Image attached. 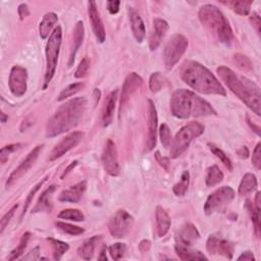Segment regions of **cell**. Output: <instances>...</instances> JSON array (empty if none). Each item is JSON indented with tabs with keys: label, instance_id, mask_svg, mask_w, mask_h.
<instances>
[{
	"label": "cell",
	"instance_id": "cell-27",
	"mask_svg": "<svg viewBox=\"0 0 261 261\" xmlns=\"http://www.w3.org/2000/svg\"><path fill=\"white\" fill-rule=\"evenodd\" d=\"M83 40H84V24H83V22L80 21L77 23L75 30H74V45H73L72 52H71L69 67H72L73 65L77 52L83 43Z\"/></svg>",
	"mask_w": 261,
	"mask_h": 261
},
{
	"label": "cell",
	"instance_id": "cell-22",
	"mask_svg": "<svg viewBox=\"0 0 261 261\" xmlns=\"http://www.w3.org/2000/svg\"><path fill=\"white\" fill-rule=\"evenodd\" d=\"M128 19L135 39L137 40V42L142 43L146 36V30L141 16L135 9L128 8Z\"/></svg>",
	"mask_w": 261,
	"mask_h": 261
},
{
	"label": "cell",
	"instance_id": "cell-51",
	"mask_svg": "<svg viewBox=\"0 0 261 261\" xmlns=\"http://www.w3.org/2000/svg\"><path fill=\"white\" fill-rule=\"evenodd\" d=\"M22 259L23 260H31V261L40 259V247L39 246L35 247L30 253H28L26 256H24Z\"/></svg>",
	"mask_w": 261,
	"mask_h": 261
},
{
	"label": "cell",
	"instance_id": "cell-7",
	"mask_svg": "<svg viewBox=\"0 0 261 261\" xmlns=\"http://www.w3.org/2000/svg\"><path fill=\"white\" fill-rule=\"evenodd\" d=\"M62 41V30L60 26H57L52 34L49 36L47 45H46V71H45V78H44V86L43 89H46L51 80L53 79L57 67V61L60 51Z\"/></svg>",
	"mask_w": 261,
	"mask_h": 261
},
{
	"label": "cell",
	"instance_id": "cell-21",
	"mask_svg": "<svg viewBox=\"0 0 261 261\" xmlns=\"http://www.w3.org/2000/svg\"><path fill=\"white\" fill-rule=\"evenodd\" d=\"M87 189V182L83 181L73 187H70L67 190H63L59 196L58 200L60 202H70V203H78Z\"/></svg>",
	"mask_w": 261,
	"mask_h": 261
},
{
	"label": "cell",
	"instance_id": "cell-58",
	"mask_svg": "<svg viewBox=\"0 0 261 261\" xmlns=\"http://www.w3.org/2000/svg\"><path fill=\"white\" fill-rule=\"evenodd\" d=\"M238 155L241 157V158H248L249 156V150L246 146H243L241 147L239 150H238Z\"/></svg>",
	"mask_w": 261,
	"mask_h": 261
},
{
	"label": "cell",
	"instance_id": "cell-30",
	"mask_svg": "<svg viewBox=\"0 0 261 261\" xmlns=\"http://www.w3.org/2000/svg\"><path fill=\"white\" fill-rule=\"evenodd\" d=\"M257 189V179L253 174H246L239 186V195L248 196Z\"/></svg>",
	"mask_w": 261,
	"mask_h": 261
},
{
	"label": "cell",
	"instance_id": "cell-33",
	"mask_svg": "<svg viewBox=\"0 0 261 261\" xmlns=\"http://www.w3.org/2000/svg\"><path fill=\"white\" fill-rule=\"evenodd\" d=\"M30 236L31 234L30 233H25L23 236H22V239L20 241V244L18 245L17 248H15L11 254L9 255V260H16V259H19L21 258V256L25 253V250L27 248V245H28V242L30 240Z\"/></svg>",
	"mask_w": 261,
	"mask_h": 261
},
{
	"label": "cell",
	"instance_id": "cell-31",
	"mask_svg": "<svg viewBox=\"0 0 261 261\" xmlns=\"http://www.w3.org/2000/svg\"><path fill=\"white\" fill-rule=\"evenodd\" d=\"M100 236H94L87 240L79 249H78V254L79 256L84 259V260H90L93 257L95 247L97 242L99 241Z\"/></svg>",
	"mask_w": 261,
	"mask_h": 261
},
{
	"label": "cell",
	"instance_id": "cell-11",
	"mask_svg": "<svg viewBox=\"0 0 261 261\" xmlns=\"http://www.w3.org/2000/svg\"><path fill=\"white\" fill-rule=\"evenodd\" d=\"M102 165L105 170V172L112 176V177H117L120 174V167L118 163V156H117V149L115 144L108 139L105 147L102 152Z\"/></svg>",
	"mask_w": 261,
	"mask_h": 261
},
{
	"label": "cell",
	"instance_id": "cell-43",
	"mask_svg": "<svg viewBox=\"0 0 261 261\" xmlns=\"http://www.w3.org/2000/svg\"><path fill=\"white\" fill-rule=\"evenodd\" d=\"M165 84V78L160 73H154L151 75L150 80H149V88L152 92L156 93L161 90Z\"/></svg>",
	"mask_w": 261,
	"mask_h": 261
},
{
	"label": "cell",
	"instance_id": "cell-56",
	"mask_svg": "<svg viewBox=\"0 0 261 261\" xmlns=\"http://www.w3.org/2000/svg\"><path fill=\"white\" fill-rule=\"evenodd\" d=\"M239 260H250V261H254L255 260V257L253 255V253L251 251H246L244 253H242L241 256L238 257Z\"/></svg>",
	"mask_w": 261,
	"mask_h": 261
},
{
	"label": "cell",
	"instance_id": "cell-24",
	"mask_svg": "<svg viewBox=\"0 0 261 261\" xmlns=\"http://www.w3.org/2000/svg\"><path fill=\"white\" fill-rule=\"evenodd\" d=\"M156 215V222H157V234L158 237H165L171 228L172 220L169 215V213L166 211V209H163L161 206L156 207L155 211Z\"/></svg>",
	"mask_w": 261,
	"mask_h": 261
},
{
	"label": "cell",
	"instance_id": "cell-6",
	"mask_svg": "<svg viewBox=\"0 0 261 261\" xmlns=\"http://www.w3.org/2000/svg\"><path fill=\"white\" fill-rule=\"evenodd\" d=\"M204 129L205 126L198 121H191L184 125L174 139L171 149L172 158L180 157L189 148L195 138L200 137L204 133Z\"/></svg>",
	"mask_w": 261,
	"mask_h": 261
},
{
	"label": "cell",
	"instance_id": "cell-28",
	"mask_svg": "<svg viewBox=\"0 0 261 261\" xmlns=\"http://www.w3.org/2000/svg\"><path fill=\"white\" fill-rule=\"evenodd\" d=\"M247 207L251 213V218L254 224L255 234L257 237L260 236V193L258 192L255 196L254 204L247 201Z\"/></svg>",
	"mask_w": 261,
	"mask_h": 261
},
{
	"label": "cell",
	"instance_id": "cell-35",
	"mask_svg": "<svg viewBox=\"0 0 261 261\" xmlns=\"http://www.w3.org/2000/svg\"><path fill=\"white\" fill-rule=\"evenodd\" d=\"M190 184V174L188 171H185L182 175V178L178 184H176L173 188L174 193L178 196V197H182L188 191Z\"/></svg>",
	"mask_w": 261,
	"mask_h": 261
},
{
	"label": "cell",
	"instance_id": "cell-52",
	"mask_svg": "<svg viewBox=\"0 0 261 261\" xmlns=\"http://www.w3.org/2000/svg\"><path fill=\"white\" fill-rule=\"evenodd\" d=\"M250 22L252 24V26L255 28L257 34L260 35V26H261V22H260V17L256 14V13H253L250 17Z\"/></svg>",
	"mask_w": 261,
	"mask_h": 261
},
{
	"label": "cell",
	"instance_id": "cell-42",
	"mask_svg": "<svg viewBox=\"0 0 261 261\" xmlns=\"http://www.w3.org/2000/svg\"><path fill=\"white\" fill-rule=\"evenodd\" d=\"M159 136H160V140H161L163 147H166V148L170 147V145L172 143V133H171V129H170V127L167 123H162L160 125Z\"/></svg>",
	"mask_w": 261,
	"mask_h": 261
},
{
	"label": "cell",
	"instance_id": "cell-55",
	"mask_svg": "<svg viewBox=\"0 0 261 261\" xmlns=\"http://www.w3.org/2000/svg\"><path fill=\"white\" fill-rule=\"evenodd\" d=\"M151 247V242L148 241V240H143L140 244H139V249L142 253H145L147 252Z\"/></svg>",
	"mask_w": 261,
	"mask_h": 261
},
{
	"label": "cell",
	"instance_id": "cell-34",
	"mask_svg": "<svg viewBox=\"0 0 261 261\" xmlns=\"http://www.w3.org/2000/svg\"><path fill=\"white\" fill-rule=\"evenodd\" d=\"M55 225L58 230H60L61 232L65 233V234H69L71 236H79L85 232L83 227H80V226H77V225H74L71 223H67V222H62V221H56Z\"/></svg>",
	"mask_w": 261,
	"mask_h": 261
},
{
	"label": "cell",
	"instance_id": "cell-1",
	"mask_svg": "<svg viewBox=\"0 0 261 261\" xmlns=\"http://www.w3.org/2000/svg\"><path fill=\"white\" fill-rule=\"evenodd\" d=\"M87 108L85 97H77L59 106L46 125V136L53 138L77 126Z\"/></svg>",
	"mask_w": 261,
	"mask_h": 261
},
{
	"label": "cell",
	"instance_id": "cell-19",
	"mask_svg": "<svg viewBox=\"0 0 261 261\" xmlns=\"http://www.w3.org/2000/svg\"><path fill=\"white\" fill-rule=\"evenodd\" d=\"M149 103V114H148V137H147V149L151 151L156 146L157 138V125L158 117L157 110L152 100H148Z\"/></svg>",
	"mask_w": 261,
	"mask_h": 261
},
{
	"label": "cell",
	"instance_id": "cell-36",
	"mask_svg": "<svg viewBox=\"0 0 261 261\" xmlns=\"http://www.w3.org/2000/svg\"><path fill=\"white\" fill-rule=\"evenodd\" d=\"M225 5L230 6L232 10L241 16H247L250 14L252 2H246V0H241V2H230L225 3Z\"/></svg>",
	"mask_w": 261,
	"mask_h": 261
},
{
	"label": "cell",
	"instance_id": "cell-26",
	"mask_svg": "<svg viewBox=\"0 0 261 261\" xmlns=\"http://www.w3.org/2000/svg\"><path fill=\"white\" fill-rule=\"evenodd\" d=\"M117 90H114L112 92L109 93V95L107 96L106 100H105V108H104V112H103V125L107 126L110 124V122L112 121V117H113V112H114V108H115V103L117 100Z\"/></svg>",
	"mask_w": 261,
	"mask_h": 261
},
{
	"label": "cell",
	"instance_id": "cell-37",
	"mask_svg": "<svg viewBox=\"0 0 261 261\" xmlns=\"http://www.w3.org/2000/svg\"><path fill=\"white\" fill-rule=\"evenodd\" d=\"M51 245H52V248H53V258L55 260H59L61 259V257L63 256V254L67 252L69 250V245L67 243H64L62 241H59V240H55V239H52V238H48L47 239Z\"/></svg>",
	"mask_w": 261,
	"mask_h": 261
},
{
	"label": "cell",
	"instance_id": "cell-47",
	"mask_svg": "<svg viewBox=\"0 0 261 261\" xmlns=\"http://www.w3.org/2000/svg\"><path fill=\"white\" fill-rule=\"evenodd\" d=\"M89 68H90V60L88 59V57H85L82 59V61L78 65V69L75 73V77L78 79H82V78L86 77L88 74Z\"/></svg>",
	"mask_w": 261,
	"mask_h": 261
},
{
	"label": "cell",
	"instance_id": "cell-25",
	"mask_svg": "<svg viewBox=\"0 0 261 261\" xmlns=\"http://www.w3.org/2000/svg\"><path fill=\"white\" fill-rule=\"evenodd\" d=\"M57 21H58L57 15L54 13H47L43 17L39 26V33H40V37L42 39H46L49 35L52 34L51 31L53 30Z\"/></svg>",
	"mask_w": 261,
	"mask_h": 261
},
{
	"label": "cell",
	"instance_id": "cell-53",
	"mask_svg": "<svg viewBox=\"0 0 261 261\" xmlns=\"http://www.w3.org/2000/svg\"><path fill=\"white\" fill-rule=\"evenodd\" d=\"M18 12H19L20 19H21L22 21L25 20V19H26L27 17H29V15H30L29 7H28V5H26V4L21 5V6L19 7V9H18Z\"/></svg>",
	"mask_w": 261,
	"mask_h": 261
},
{
	"label": "cell",
	"instance_id": "cell-59",
	"mask_svg": "<svg viewBox=\"0 0 261 261\" xmlns=\"http://www.w3.org/2000/svg\"><path fill=\"white\" fill-rule=\"evenodd\" d=\"M77 166H78V161H74V162H72L71 165L68 167V169H65L64 173H63L62 176H61V179H63L65 176H68V175L70 174V172H71L73 169H75Z\"/></svg>",
	"mask_w": 261,
	"mask_h": 261
},
{
	"label": "cell",
	"instance_id": "cell-2",
	"mask_svg": "<svg viewBox=\"0 0 261 261\" xmlns=\"http://www.w3.org/2000/svg\"><path fill=\"white\" fill-rule=\"evenodd\" d=\"M180 77L188 86L202 94L226 95L220 82L200 62L186 60L180 69Z\"/></svg>",
	"mask_w": 261,
	"mask_h": 261
},
{
	"label": "cell",
	"instance_id": "cell-49",
	"mask_svg": "<svg viewBox=\"0 0 261 261\" xmlns=\"http://www.w3.org/2000/svg\"><path fill=\"white\" fill-rule=\"evenodd\" d=\"M252 163L256 168V170H260L261 168V144L258 143L253 151L252 155Z\"/></svg>",
	"mask_w": 261,
	"mask_h": 261
},
{
	"label": "cell",
	"instance_id": "cell-50",
	"mask_svg": "<svg viewBox=\"0 0 261 261\" xmlns=\"http://www.w3.org/2000/svg\"><path fill=\"white\" fill-rule=\"evenodd\" d=\"M155 159L159 163V166L165 169L167 172L170 171V159L160 154L159 151L155 152Z\"/></svg>",
	"mask_w": 261,
	"mask_h": 261
},
{
	"label": "cell",
	"instance_id": "cell-15",
	"mask_svg": "<svg viewBox=\"0 0 261 261\" xmlns=\"http://www.w3.org/2000/svg\"><path fill=\"white\" fill-rule=\"evenodd\" d=\"M206 248L210 254H218L228 259H233L234 245L225 239L211 235L206 242Z\"/></svg>",
	"mask_w": 261,
	"mask_h": 261
},
{
	"label": "cell",
	"instance_id": "cell-3",
	"mask_svg": "<svg viewBox=\"0 0 261 261\" xmlns=\"http://www.w3.org/2000/svg\"><path fill=\"white\" fill-rule=\"evenodd\" d=\"M217 74L221 81L242 100L256 115L260 116L261 95L259 87L243 76H238L230 68L221 65L217 69Z\"/></svg>",
	"mask_w": 261,
	"mask_h": 261
},
{
	"label": "cell",
	"instance_id": "cell-38",
	"mask_svg": "<svg viewBox=\"0 0 261 261\" xmlns=\"http://www.w3.org/2000/svg\"><path fill=\"white\" fill-rule=\"evenodd\" d=\"M83 88H84V84L81 83V82L71 84L70 86H68L67 88H64V89L60 92V94H59V96H58V98H57V100H58V101L65 100V99H67V98H70V97L74 96L76 93H78V92H79L80 90H82Z\"/></svg>",
	"mask_w": 261,
	"mask_h": 261
},
{
	"label": "cell",
	"instance_id": "cell-60",
	"mask_svg": "<svg viewBox=\"0 0 261 261\" xmlns=\"http://www.w3.org/2000/svg\"><path fill=\"white\" fill-rule=\"evenodd\" d=\"M98 259H99V260H104V261L107 260V257H106V248H105V247L102 249L101 254L99 255V257H98Z\"/></svg>",
	"mask_w": 261,
	"mask_h": 261
},
{
	"label": "cell",
	"instance_id": "cell-61",
	"mask_svg": "<svg viewBox=\"0 0 261 261\" xmlns=\"http://www.w3.org/2000/svg\"><path fill=\"white\" fill-rule=\"evenodd\" d=\"M0 115H2V122H6L7 121V119H8V116H7V114L3 111L2 112V114H0Z\"/></svg>",
	"mask_w": 261,
	"mask_h": 261
},
{
	"label": "cell",
	"instance_id": "cell-20",
	"mask_svg": "<svg viewBox=\"0 0 261 261\" xmlns=\"http://www.w3.org/2000/svg\"><path fill=\"white\" fill-rule=\"evenodd\" d=\"M200 239V234L197 228L191 222H186L179 231L177 240L178 244L190 247L192 246L196 241Z\"/></svg>",
	"mask_w": 261,
	"mask_h": 261
},
{
	"label": "cell",
	"instance_id": "cell-57",
	"mask_svg": "<svg viewBox=\"0 0 261 261\" xmlns=\"http://www.w3.org/2000/svg\"><path fill=\"white\" fill-rule=\"evenodd\" d=\"M247 121H248L249 125L251 126V128L254 130V132H255L258 136H260V126H259V125H256L255 123H253L249 115H247Z\"/></svg>",
	"mask_w": 261,
	"mask_h": 261
},
{
	"label": "cell",
	"instance_id": "cell-39",
	"mask_svg": "<svg viewBox=\"0 0 261 261\" xmlns=\"http://www.w3.org/2000/svg\"><path fill=\"white\" fill-rule=\"evenodd\" d=\"M59 218L62 219H70V220H74V221H84L85 220V215L83 214L82 211H80L79 209H64L62 211H60V213L58 214Z\"/></svg>",
	"mask_w": 261,
	"mask_h": 261
},
{
	"label": "cell",
	"instance_id": "cell-9",
	"mask_svg": "<svg viewBox=\"0 0 261 261\" xmlns=\"http://www.w3.org/2000/svg\"><path fill=\"white\" fill-rule=\"evenodd\" d=\"M235 198L233 188L223 186L211 193L204 204V212L210 215L214 212L223 210Z\"/></svg>",
	"mask_w": 261,
	"mask_h": 261
},
{
	"label": "cell",
	"instance_id": "cell-10",
	"mask_svg": "<svg viewBox=\"0 0 261 261\" xmlns=\"http://www.w3.org/2000/svg\"><path fill=\"white\" fill-rule=\"evenodd\" d=\"M135 219L125 210H118L109 219L108 230L112 237L121 239L124 238L132 230Z\"/></svg>",
	"mask_w": 261,
	"mask_h": 261
},
{
	"label": "cell",
	"instance_id": "cell-23",
	"mask_svg": "<svg viewBox=\"0 0 261 261\" xmlns=\"http://www.w3.org/2000/svg\"><path fill=\"white\" fill-rule=\"evenodd\" d=\"M56 187L50 186L47 190H45L41 195L37 201V204L33 208L32 213H38V212H48L50 213L53 208L52 204V196L55 192Z\"/></svg>",
	"mask_w": 261,
	"mask_h": 261
},
{
	"label": "cell",
	"instance_id": "cell-5",
	"mask_svg": "<svg viewBox=\"0 0 261 261\" xmlns=\"http://www.w3.org/2000/svg\"><path fill=\"white\" fill-rule=\"evenodd\" d=\"M199 20L202 25L222 44L231 45L234 40V33L230 23L223 14L212 5L201 7Z\"/></svg>",
	"mask_w": 261,
	"mask_h": 261
},
{
	"label": "cell",
	"instance_id": "cell-18",
	"mask_svg": "<svg viewBox=\"0 0 261 261\" xmlns=\"http://www.w3.org/2000/svg\"><path fill=\"white\" fill-rule=\"evenodd\" d=\"M170 29L169 23L162 19H154L153 21V30L149 39V48L150 50H155L159 47L162 42V39L165 38L167 33Z\"/></svg>",
	"mask_w": 261,
	"mask_h": 261
},
{
	"label": "cell",
	"instance_id": "cell-32",
	"mask_svg": "<svg viewBox=\"0 0 261 261\" xmlns=\"http://www.w3.org/2000/svg\"><path fill=\"white\" fill-rule=\"evenodd\" d=\"M223 180V174L217 166H212L207 170L205 183L208 187H213Z\"/></svg>",
	"mask_w": 261,
	"mask_h": 261
},
{
	"label": "cell",
	"instance_id": "cell-17",
	"mask_svg": "<svg viewBox=\"0 0 261 261\" xmlns=\"http://www.w3.org/2000/svg\"><path fill=\"white\" fill-rule=\"evenodd\" d=\"M143 84V80L142 78L137 75L136 73H132L129 74L125 81L124 84L122 86V92H121V96H120V104H119V113L121 114V111L123 109V107L125 106V104L127 103L128 99Z\"/></svg>",
	"mask_w": 261,
	"mask_h": 261
},
{
	"label": "cell",
	"instance_id": "cell-13",
	"mask_svg": "<svg viewBox=\"0 0 261 261\" xmlns=\"http://www.w3.org/2000/svg\"><path fill=\"white\" fill-rule=\"evenodd\" d=\"M43 147H44L43 145H39V146L35 147L27 155V157L20 163L19 167L9 177L7 184H6L7 188L11 187L14 183H16L18 180H20L24 175H26L29 172V170L33 167V165H34L37 158L39 157V154L41 153Z\"/></svg>",
	"mask_w": 261,
	"mask_h": 261
},
{
	"label": "cell",
	"instance_id": "cell-29",
	"mask_svg": "<svg viewBox=\"0 0 261 261\" xmlns=\"http://www.w3.org/2000/svg\"><path fill=\"white\" fill-rule=\"evenodd\" d=\"M176 253L182 260H207V257L199 251H195L189 247L177 244Z\"/></svg>",
	"mask_w": 261,
	"mask_h": 261
},
{
	"label": "cell",
	"instance_id": "cell-4",
	"mask_svg": "<svg viewBox=\"0 0 261 261\" xmlns=\"http://www.w3.org/2000/svg\"><path fill=\"white\" fill-rule=\"evenodd\" d=\"M171 110L174 116L182 119L217 114L209 102L186 89H180L173 93L171 98Z\"/></svg>",
	"mask_w": 261,
	"mask_h": 261
},
{
	"label": "cell",
	"instance_id": "cell-54",
	"mask_svg": "<svg viewBox=\"0 0 261 261\" xmlns=\"http://www.w3.org/2000/svg\"><path fill=\"white\" fill-rule=\"evenodd\" d=\"M119 6H120V3L116 2V0H115V2H108L107 3V10L111 15H115L119 11Z\"/></svg>",
	"mask_w": 261,
	"mask_h": 261
},
{
	"label": "cell",
	"instance_id": "cell-8",
	"mask_svg": "<svg viewBox=\"0 0 261 261\" xmlns=\"http://www.w3.org/2000/svg\"><path fill=\"white\" fill-rule=\"evenodd\" d=\"M188 39L184 35L177 34L172 37L163 50V59H165V64L168 70H172L180 61L188 49Z\"/></svg>",
	"mask_w": 261,
	"mask_h": 261
},
{
	"label": "cell",
	"instance_id": "cell-46",
	"mask_svg": "<svg viewBox=\"0 0 261 261\" xmlns=\"http://www.w3.org/2000/svg\"><path fill=\"white\" fill-rule=\"evenodd\" d=\"M22 144L18 143V144H11V145H8V146H5L2 151H0V161H2L3 165H5V163L7 162V160L9 159L10 155L12 153H14L15 151L19 150L21 148Z\"/></svg>",
	"mask_w": 261,
	"mask_h": 261
},
{
	"label": "cell",
	"instance_id": "cell-44",
	"mask_svg": "<svg viewBox=\"0 0 261 261\" xmlns=\"http://www.w3.org/2000/svg\"><path fill=\"white\" fill-rule=\"evenodd\" d=\"M108 251H109V254L112 259L119 260L125 255L126 246H125V244H122V243H115L108 248Z\"/></svg>",
	"mask_w": 261,
	"mask_h": 261
},
{
	"label": "cell",
	"instance_id": "cell-16",
	"mask_svg": "<svg viewBox=\"0 0 261 261\" xmlns=\"http://www.w3.org/2000/svg\"><path fill=\"white\" fill-rule=\"evenodd\" d=\"M88 14L96 39L98 40V42L103 43L105 41V29L95 2L88 3Z\"/></svg>",
	"mask_w": 261,
	"mask_h": 261
},
{
	"label": "cell",
	"instance_id": "cell-41",
	"mask_svg": "<svg viewBox=\"0 0 261 261\" xmlns=\"http://www.w3.org/2000/svg\"><path fill=\"white\" fill-rule=\"evenodd\" d=\"M234 62L238 65V68L241 69L242 71L251 72L253 70L252 62L246 55H243V54H240V53L235 54L234 55Z\"/></svg>",
	"mask_w": 261,
	"mask_h": 261
},
{
	"label": "cell",
	"instance_id": "cell-45",
	"mask_svg": "<svg viewBox=\"0 0 261 261\" xmlns=\"http://www.w3.org/2000/svg\"><path fill=\"white\" fill-rule=\"evenodd\" d=\"M47 179H48V177H45L41 182H39L34 188H33V189L30 191V193H29V195H28V197H27V199H26V202H25V206H24V209H23L22 216H24V215L26 214V212H27V210H28V208H29V206H30V204H31L33 198H34L35 194L39 191V189L43 186V184L47 181Z\"/></svg>",
	"mask_w": 261,
	"mask_h": 261
},
{
	"label": "cell",
	"instance_id": "cell-12",
	"mask_svg": "<svg viewBox=\"0 0 261 261\" xmlns=\"http://www.w3.org/2000/svg\"><path fill=\"white\" fill-rule=\"evenodd\" d=\"M10 90L16 97H22L28 88V72L21 65H15L10 74Z\"/></svg>",
	"mask_w": 261,
	"mask_h": 261
},
{
	"label": "cell",
	"instance_id": "cell-48",
	"mask_svg": "<svg viewBox=\"0 0 261 261\" xmlns=\"http://www.w3.org/2000/svg\"><path fill=\"white\" fill-rule=\"evenodd\" d=\"M17 209H18V204H16L10 211H8L5 214V216L2 218V221H0V233L2 234L5 232L7 225L10 223V221L13 218V216L15 215V212L17 211Z\"/></svg>",
	"mask_w": 261,
	"mask_h": 261
},
{
	"label": "cell",
	"instance_id": "cell-40",
	"mask_svg": "<svg viewBox=\"0 0 261 261\" xmlns=\"http://www.w3.org/2000/svg\"><path fill=\"white\" fill-rule=\"evenodd\" d=\"M208 146H209L210 151H211L218 159L221 160V162L225 166V168H226L228 171H230V172H232V171H233V165H232L231 159L227 157V155H226L221 149H219L218 147H216V146L213 145V144H208Z\"/></svg>",
	"mask_w": 261,
	"mask_h": 261
},
{
	"label": "cell",
	"instance_id": "cell-14",
	"mask_svg": "<svg viewBox=\"0 0 261 261\" xmlns=\"http://www.w3.org/2000/svg\"><path fill=\"white\" fill-rule=\"evenodd\" d=\"M84 133L82 132H74L70 135H68L65 138H63L55 147L52 149L49 160L54 161L57 158L63 156L65 153H68L70 150L75 148L79 143L83 140Z\"/></svg>",
	"mask_w": 261,
	"mask_h": 261
}]
</instances>
